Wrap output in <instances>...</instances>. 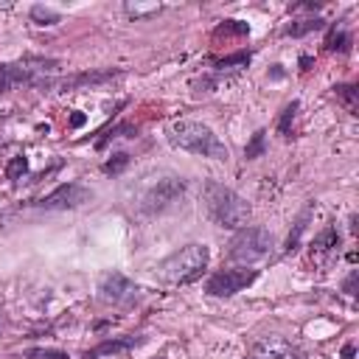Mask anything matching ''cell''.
Wrapping results in <instances>:
<instances>
[{
  "instance_id": "cell-9",
  "label": "cell",
  "mask_w": 359,
  "mask_h": 359,
  "mask_svg": "<svg viewBox=\"0 0 359 359\" xmlns=\"http://www.w3.org/2000/svg\"><path fill=\"white\" fill-rule=\"evenodd\" d=\"M98 292H101V300L115 303V306H129V303H135L137 294H140V289H137L123 272H109V275H104Z\"/></svg>"
},
{
  "instance_id": "cell-8",
  "label": "cell",
  "mask_w": 359,
  "mask_h": 359,
  "mask_svg": "<svg viewBox=\"0 0 359 359\" xmlns=\"http://www.w3.org/2000/svg\"><path fill=\"white\" fill-rule=\"evenodd\" d=\"M258 278V269H219L208 278V294L213 297H230L241 289H247Z\"/></svg>"
},
{
  "instance_id": "cell-19",
  "label": "cell",
  "mask_w": 359,
  "mask_h": 359,
  "mask_svg": "<svg viewBox=\"0 0 359 359\" xmlns=\"http://www.w3.org/2000/svg\"><path fill=\"white\" fill-rule=\"evenodd\" d=\"M264 151H266V132L264 129H255L252 137H250V143L244 146V157L247 160H255V157H264Z\"/></svg>"
},
{
  "instance_id": "cell-14",
  "label": "cell",
  "mask_w": 359,
  "mask_h": 359,
  "mask_svg": "<svg viewBox=\"0 0 359 359\" xmlns=\"http://www.w3.org/2000/svg\"><path fill=\"white\" fill-rule=\"evenodd\" d=\"M351 45H353V36H351L348 31H342V28H337V25H331V28H328L325 50H331V53H348V50H351Z\"/></svg>"
},
{
  "instance_id": "cell-31",
  "label": "cell",
  "mask_w": 359,
  "mask_h": 359,
  "mask_svg": "<svg viewBox=\"0 0 359 359\" xmlns=\"http://www.w3.org/2000/svg\"><path fill=\"white\" fill-rule=\"evenodd\" d=\"M272 76H275V79H280V76H283V70H280V65H272Z\"/></svg>"
},
{
  "instance_id": "cell-12",
  "label": "cell",
  "mask_w": 359,
  "mask_h": 359,
  "mask_svg": "<svg viewBox=\"0 0 359 359\" xmlns=\"http://www.w3.org/2000/svg\"><path fill=\"white\" fill-rule=\"evenodd\" d=\"M339 250V230L337 224H328L325 230H320L311 241V258L314 261H328L331 255H337Z\"/></svg>"
},
{
  "instance_id": "cell-15",
  "label": "cell",
  "mask_w": 359,
  "mask_h": 359,
  "mask_svg": "<svg viewBox=\"0 0 359 359\" xmlns=\"http://www.w3.org/2000/svg\"><path fill=\"white\" fill-rule=\"evenodd\" d=\"M309 219H311V205L297 216V222H294V227H292V233L286 236V244H283V255H292L297 247H300V236H303V230H306V224H309Z\"/></svg>"
},
{
  "instance_id": "cell-28",
  "label": "cell",
  "mask_w": 359,
  "mask_h": 359,
  "mask_svg": "<svg viewBox=\"0 0 359 359\" xmlns=\"http://www.w3.org/2000/svg\"><path fill=\"white\" fill-rule=\"evenodd\" d=\"M356 278H359V272H356V269H353V272H351V275L345 278V283H342V289H345L348 294H356V292H353V289H356Z\"/></svg>"
},
{
  "instance_id": "cell-20",
  "label": "cell",
  "mask_w": 359,
  "mask_h": 359,
  "mask_svg": "<svg viewBox=\"0 0 359 359\" xmlns=\"http://www.w3.org/2000/svg\"><path fill=\"white\" fill-rule=\"evenodd\" d=\"M297 109H300L297 101H292V104L283 107V112H280V118H278V132H280L283 137H292V123H294V118H297Z\"/></svg>"
},
{
  "instance_id": "cell-21",
  "label": "cell",
  "mask_w": 359,
  "mask_h": 359,
  "mask_svg": "<svg viewBox=\"0 0 359 359\" xmlns=\"http://www.w3.org/2000/svg\"><path fill=\"white\" fill-rule=\"evenodd\" d=\"M31 20H34L36 25H56L62 17H59V11H53V8L42 6V3H36V6H31Z\"/></svg>"
},
{
  "instance_id": "cell-3",
  "label": "cell",
  "mask_w": 359,
  "mask_h": 359,
  "mask_svg": "<svg viewBox=\"0 0 359 359\" xmlns=\"http://www.w3.org/2000/svg\"><path fill=\"white\" fill-rule=\"evenodd\" d=\"M208 261H210V250L205 244H188L160 264V275L168 283H191L205 272Z\"/></svg>"
},
{
  "instance_id": "cell-2",
  "label": "cell",
  "mask_w": 359,
  "mask_h": 359,
  "mask_svg": "<svg viewBox=\"0 0 359 359\" xmlns=\"http://www.w3.org/2000/svg\"><path fill=\"white\" fill-rule=\"evenodd\" d=\"M171 146L196 154V157H210V160H227V146L219 140V135L202 123V121H174L165 129Z\"/></svg>"
},
{
  "instance_id": "cell-22",
  "label": "cell",
  "mask_w": 359,
  "mask_h": 359,
  "mask_svg": "<svg viewBox=\"0 0 359 359\" xmlns=\"http://www.w3.org/2000/svg\"><path fill=\"white\" fill-rule=\"evenodd\" d=\"M25 174H28V157H25V154L11 157V160H8V165H6V177H8L11 182H20Z\"/></svg>"
},
{
  "instance_id": "cell-10",
  "label": "cell",
  "mask_w": 359,
  "mask_h": 359,
  "mask_svg": "<svg viewBox=\"0 0 359 359\" xmlns=\"http://www.w3.org/2000/svg\"><path fill=\"white\" fill-rule=\"evenodd\" d=\"M123 70H84V73H76V76H65V79H39L36 87L42 90H79V87H93V84H104V81H112L118 79Z\"/></svg>"
},
{
  "instance_id": "cell-6",
  "label": "cell",
  "mask_w": 359,
  "mask_h": 359,
  "mask_svg": "<svg viewBox=\"0 0 359 359\" xmlns=\"http://www.w3.org/2000/svg\"><path fill=\"white\" fill-rule=\"evenodd\" d=\"M185 188H188V185H185L182 177H163V180H157V185H151V188L143 194V202H140L143 213L154 216V213L168 210L174 202L182 199Z\"/></svg>"
},
{
  "instance_id": "cell-5",
  "label": "cell",
  "mask_w": 359,
  "mask_h": 359,
  "mask_svg": "<svg viewBox=\"0 0 359 359\" xmlns=\"http://www.w3.org/2000/svg\"><path fill=\"white\" fill-rule=\"evenodd\" d=\"M269 250H272V233L266 227H241L233 236L227 255L233 261L250 264V261H258V258L269 255Z\"/></svg>"
},
{
  "instance_id": "cell-27",
  "label": "cell",
  "mask_w": 359,
  "mask_h": 359,
  "mask_svg": "<svg viewBox=\"0 0 359 359\" xmlns=\"http://www.w3.org/2000/svg\"><path fill=\"white\" fill-rule=\"evenodd\" d=\"M247 62H250V53L247 50H238V53H230L224 59H216L213 65L216 67H233V65H247Z\"/></svg>"
},
{
  "instance_id": "cell-18",
  "label": "cell",
  "mask_w": 359,
  "mask_h": 359,
  "mask_svg": "<svg viewBox=\"0 0 359 359\" xmlns=\"http://www.w3.org/2000/svg\"><path fill=\"white\" fill-rule=\"evenodd\" d=\"M334 90H337L339 104H342L351 115H356V112H359V87H356V84H337Z\"/></svg>"
},
{
  "instance_id": "cell-7",
  "label": "cell",
  "mask_w": 359,
  "mask_h": 359,
  "mask_svg": "<svg viewBox=\"0 0 359 359\" xmlns=\"http://www.w3.org/2000/svg\"><path fill=\"white\" fill-rule=\"evenodd\" d=\"M90 196H93V191L84 188L81 182H62V185H56L48 196L36 199L34 205L42 208V210H70V208L84 205Z\"/></svg>"
},
{
  "instance_id": "cell-13",
  "label": "cell",
  "mask_w": 359,
  "mask_h": 359,
  "mask_svg": "<svg viewBox=\"0 0 359 359\" xmlns=\"http://www.w3.org/2000/svg\"><path fill=\"white\" fill-rule=\"evenodd\" d=\"M140 342V337H118V339H104L101 345H95L93 351H87V359H107V356H118L132 351Z\"/></svg>"
},
{
  "instance_id": "cell-30",
  "label": "cell",
  "mask_w": 359,
  "mask_h": 359,
  "mask_svg": "<svg viewBox=\"0 0 359 359\" xmlns=\"http://www.w3.org/2000/svg\"><path fill=\"white\" fill-rule=\"evenodd\" d=\"M353 356H356V348H353L351 342H348V345H342V356H339V359H353Z\"/></svg>"
},
{
  "instance_id": "cell-11",
  "label": "cell",
  "mask_w": 359,
  "mask_h": 359,
  "mask_svg": "<svg viewBox=\"0 0 359 359\" xmlns=\"http://www.w3.org/2000/svg\"><path fill=\"white\" fill-rule=\"evenodd\" d=\"M244 359H303V353H300L289 339L269 334V337H261V339L250 348V353H247Z\"/></svg>"
},
{
  "instance_id": "cell-24",
  "label": "cell",
  "mask_w": 359,
  "mask_h": 359,
  "mask_svg": "<svg viewBox=\"0 0 359 359\" xmlns=\"http://www.w3.org/2000/svg\"><path fill=\"white\" fill-rule=\"evenodd\" d=\"M222 34L244 36V34H250V25H247V22H241V20H224V22L216 28V36H222Z\"/></svg>"
},
{
  "instance_id": "cell-17",
  "label": "cell",
  "mask_w": 359,
  "mask_h": 359,
  "mask_svg": "<svg viewBox=\"0 0 359 359\" xmlns=\"http://www.w3.org/2000/svg\"><path fill=\"white\" fill-rule=\"evenodd\" d=\"M135 135H137V126H135V123H129V121H121L118 126L107 129V132H104V137H98V140H95V149H98V151H104L109 140H115V137H135Z\"/></svg>"
},
{
  "instance_id": "cell-4",
  "label": "cell",
  "mask_w": 359,
  "mask_h": 359,
  "mask_svg": "<svg viewBox=\"0 0 359 359\" xmlns=\"http://www.w3.org/2000/svg\"><path fill=\"white\" fill-rule=\"evenodd\" d=\"M59 67L56 59H42V56H25L20 62H6L0 65V95L3 93H11L17 87H25V84H39V76Z\"/></svg>"
},
{
  "instance_id": "cell-16",
  "label": "cell",
  "mask_w": 359,
  "mask_h": 359,
  "mask_svg": "<svg viewBox=\"0 0 359 359\" xmlns=\"http://www.w3.org/2000/svg\"><path fill=\"white\" fill-rule=\"evenodd\" d=\"M320 28H325V20H323V17H306V20L289 22V25L283 28V34H286V36H306V34L320 31Z\"/></svg>"
},
{
  "instance_id": "cell-26",
  "label": "cell",
  "mask_w": 359,
  "mask_h": 359,
  "mask_svg": "<svg viewBox=\"0 0 359 359\" xmlns=\"http://www.w3.org/2000/svg\"><path fill=\"white\" fill-rule=\"evenodd\" d=\"M28 359H70L65 351H56V348H31L25 351Z\"/></svg>"
},
{
  "instance_id": "cell-23",
  "label": "cell",
  "mask_w": 359,
  "mask_h": 359,
  "mask_svg": "<svg viewBox=\"0 0 359 359\" xmlns=\"http://www.w3.org/2000/svg\"><path fill=\"white\" fill-rule=\"evenodd\" d=\"M126 8V14L129 17H151V14H157V11H163V6L160 3H126L123 6Z\"/></svg>"
},
{
  "instance_id": "cell-1",
  "label": "cell",
  "mask_w": 359,
  "mask_h": 359,
  "mask_svg": "<svg viewBox=\"0 0 359 359\" xmlns=\"http://www.w3.org/2000/svg\"><path fill=\"white\" fill-rule=\"evenodd\" d=\"M202 205L205 213L219 224V227H230V230H241L250 222V202L244 196H238L233 188L216 182V180H205L202 185Z\"/></svg>"
},
{
  "instance_id": "cell-29",
  "label": "cell",
  "mask_w": 359,
  "mask_h": 359,
  "mask_svg": "<svg viewBox=\"0 0 359 359\" xmlns=\"http://www.w3.org/2000/svg\"><path fill=\"white\" fill-rule=\"evenodd\" d=\"M87 123V115L84 112H70V126L73 129H79V126H84Z\"/></svg>"
},
{
  "instance_id": "cell-25",
  "label": "cell",
  "mask_w": 359,
  "mask_h": 359,
  "mask_svg": "<svg viewBox=\"0 0 359 359\" xmlns=\"http://www.w3.org/2000/svg\"><path fill=\"white\" fill-rule=\"evenodd\" d=\"M126 165H129V154H126V151H118V154H112V157L104 163V171H107V174H121Z\"/></svg>"
}]
</instances>
